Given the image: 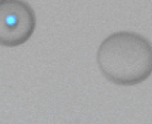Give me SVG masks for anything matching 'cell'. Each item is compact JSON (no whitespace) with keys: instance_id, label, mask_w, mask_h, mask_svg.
Instances as JSON below:
<instances>
[{"instance_id":"1","label":"cell","mask_w":152,"mask_h":124,"mask_svg":"<svg viewBox=\"0 0 152 124\" xmlns=\"http://www.w3.org/2000/svg\"><path fill=\"white\" fill-rule=\"evenodd\" d=\"M97 63L110 82L121 86L137 85L152 74V44L139 33L115 32L98 47Z\"/></svg>"},{"instance_id":"2","label":"cell","mask_w":152,"mask_h":124,"mask_svg":"<svg viewBox=\"0 0 152 124\" xmlns=\"http://www.w3.org/2000/svg\"><path fill=\"white\" fill-rule=\"evenodd\" d=\"M36 28L32 6L21 0L0 1V45L17 47L31 38Z\"/></svg>"}]
</instances>
